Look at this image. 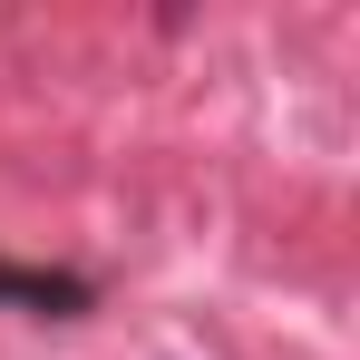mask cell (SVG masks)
<instances>
[{"instance_id": "1", "label": "cell", "mask_w": 360, "mask_h": 360, "mask_svg": "<svg viewBox=\"0 0 360 360\" xmlns=\"http://www.w3.org/2000/svg\"><path fill=\"white\" fill-rule=\"evenodd\" d=\"M0 302H20V311H39V321H78L88 311V273H39V263H0Z\"/></svg>"}]
</instances>
